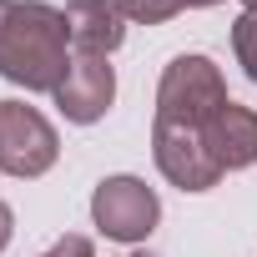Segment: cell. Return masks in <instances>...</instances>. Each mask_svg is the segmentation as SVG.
<instances>
[{"label":"cell","instance_id":"7a4b0ae2","mask_svg":"<svg viewBox=\"0 0 257 257\" xmlns=\"http://www.w3.org/2000/svg\"><path fill=\"white\" fill-rule=\"evenodd\" d=\"M227 76L212 56L187 51L172 56L162 81H157V121H177V126H207L222 106H227Z\"/></svg>","mask_w":257,"mask_h":257},{"label":"cell","instance_id":"5bb4252c","mask_svg":"<svg viewBox=\"0 0 257 257\" xmlns=\"http://www.w3.org/2000/svg\"><path fill=\"white\" fill-rule=\"evenodd\" d=\"M182 6H192V11H202V6H222V0H182Z\"/></svg>","mask_w":257,"mask_h":257},{"label":"cell","instance_id":"277c9868","mask_svg":"<svg viewBox=\"0 0 257 257\" xmlns=\"http://www.w3.org/2000/svg\"><path fill=\"white\" fill-rule=\"evenodd\" d=\"M56 157H61L56 126L26 101H0V172L36 182L56 167Z\"/></svg>","mask_w":257,"mask_h":257},{"label":"cell","instance_id":"8fae6325","mask_svg":"<svg viewBox=\"0 0 257 257\" xmlns=\"http://www.w3.org/2000/svg\"><path fill=\"white\" fill-rule=\"evenodd\" d=\"M41 257H96V247H91L86 232H66V237H56Z\"/></svg>","mask_w":257,"mask_h":257},{"label":"cell","instance_id":"5b68a950","mask_svg":"<svg viewBox=\"0 0 257 257\" xmlns=\"http://www.w3.org/2000/svg\"><path fill=\"white\" fill-rule=\"evenodd\" d=\"M152 157H157V172L182 192H212L222 182V167L212 162V152L202 142V126L157 121L152 126Z\"/></svg>","mask_w":257,"mask_h":257},{"label":"cell","instance_id":"8992f818","mask_svg":"<svg viewBox=\"0 0 257 257\" xmlns=\"http://www.w3.org/2000/svg\"><path fill=\"white\" fill-rule=\"evenodd\" d=\"M51 101H56V111H61L66 121L96 126V121L111 111V101H116V66H111V56H86V51H76L71 66H66V76H61V86L51 91Z\"/></svg>","mask_w":257,"mask_h":257},{"label":"cell","instance_id":"52a82bcc","mask_svg":"<svg viewBox=\"0 0 257 257\" xmlns=\"http://www.w3.org/2000/svg\"><path fill=\"white\" fill-rule=\"evenodd\" d=\"M202 142L212 152V162L227 172H247L257 162V111L242 106V101H227L207 126H202Z\"/></svg>","mask_w":257,"mask_h":257},{"label":"cell","instance_id":"4fadbf2b","mask_svg":"<svg viewBox=\"0 0 257 257\" xmlns=\"http://www.w3.org/2000/svg\"><path fill=\"white\" fill-rule=\"evenodd\" d=\"M11 11H16V0H0V36H6V21H11Z\"/></svg>","mask_w":257,"mask_h":257},{"label":"cell","instance_id":"7c38bea8","mask_svg":"<svg viewBox=\"0 0 257 257\" xmlns=\"http://www.w3.org/2000/svg\"><path fill=\"white\" fill-rule=\"evenodd\" d=\"M11 237H16V212H11V202H0V252L11 247Z\"/></svg>","mask_w":257,"mask_h":257},{"label":"cell","instance_id":"3957f363","mask_svg":"<svg viewBox=\"0 0 257 257\" xmlns=\"http://www.w3.org/2000/svg\"><path fill=\"white\" fill-rule=\"evenodd\" d=\"M91 222L111 242H147L162 222V197L132 172L101 177L96 192H91Z\"/></svg>","mask_w":257,"mask_h":257},{"label":"cell","instance_id":"30bf717a","mask_svg":"<svg viewBox=\"0 0 257 257\" xmlns=\"http://www.w3.org/2000/svg\"><path fill=\"white\" fill-rule=\"evenodd\" d=\"M116 11L126 21H137V26H162L177 11H187V6H182V0H116Z\"/></svg>","mask_w":257,"mask_h":257},{"label":"cell","instance_id":"ba28073f","mask_svg":"<svg viewBox=\"0 0 257 257\" xmlns=\"http://www.w3.org/2000/svg\"><path fill=\"white\" fill-rule=\"evenodd\" d=\"M66 31L76 51L111 56L126 41V16L116 11V0H66Z\"/></svg>","mask_w":257,"mask_h":257},{"label":"cell","instance_id":"6da1fadb","mask_svg":"<svg viewBox=\"0 0 257 257\" xmlns=\"http://www.w3.org/2000/svg\"><path fill=\"white\" fill-rule=\"evenodd\" d=\"M71 66V31L66 11L46 0H16L0 36V76L26 91H56Z\"/></svg>","mask_w":257,"mask_h":257},{"label":"cell","instance_id":"9c48e42d","mask_svg":"<svg viewBox=\"0 0 257 257\" xmlns=\"http://www.w3.org/2000/svg\"><path fill=\"white\" fill-rule=\"evenodd\" d=\"M232 51H237L242 76L257 86V11H242V16L232 21Z\"/></svg>","mask_w":257,"mask_h":257},{"label":"cell","instance_id":"9a60e30c","mask_svg":"<svg viewBox=\"0 0 257 257\" xmlns=\"http://www.w3.org/2000/svg\"><path fill=\"white\" fill-rule=\"evenodd\" d=\"M121 257H157V252H121Z\"/></svg>","mask_w":257,"mask_h":257},{"label":"cell","instance_id":"2e32d148","mask_svg":"<svg viewBox=\"0 0 257 257\" xmlns=\"http://www.w3.org/2000/svg\"><path fill=\"white\" fill-rule=\"evenodd\" d=\"M242 6H247V11H257V0H242Z\"/></svg>","mask_w":257,"mask_h":257}]
</instances>
